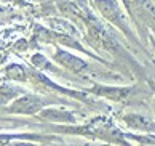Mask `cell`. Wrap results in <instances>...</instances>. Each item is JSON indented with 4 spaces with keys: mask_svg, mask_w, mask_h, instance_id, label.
Listing matches in <instances>:
<instances>
[{
    "mask_svg": "<svg viewBox=\"0 0 155 146\" xmlns=\"http://www.w3.org/2000/svg\"><path fill=\"white\" fill-rule=\"evenodd\" d=\"M66 132L80 133V135H87V137H91V138H99V140H104V141H109V143H118V144L128 146V143L125 141L123 133L106 117L93 119L91 122H88L87 125L72 128V130H66Z\"/></svg>",
    "mask_w": 155,
    "mask_h": 146,
    "instance_id": "cell-1",
    "label": "cell"
},
{
    "mask_svg": "<svg viewBox=\"0 0 155 146\" xmlns=\"http://www.w3.org/2000/svg\"><path fill=\"white\" fill-rule=\"evenodd\" d=\"M45 104H47L45 98H40L37 95H24L19 100H16L7 111L8 113H18V114H35Z\"/></svg>",
    "mask_w": 155,
    "mask_h": 146,
    "instance_id": "cell-2",
    "label": "cell"
},
{
    "mask_svg": "<svg viewBox=\"0 0 155 146\" xmlns=\"http://www.w3.org/2000/svg\"><path fill=\"white\" fill-rule=\"evenodd\" d=\"M54 60L58 61L59 64H62L64 68L71 69L72 72H82L83 69H87V63L80 58L71 55L69 51H58L54 55Z\"/></svg>",
    "mask_w": 155,
    "mask_h": 146,
    "instance_id": "cell-3",
    "label": "cell"
},
{
    "mask_svg": "<svg viewBox=\"0 0 155 146\" xmlns=\"http://www.w3.org/2000/svg\"><path fill=\"white\" fill-rule=\"evenodd\" d=\"M94 3H96V7L99 8V11L106 16L109 21L117 23V24H120V27L123 29L122 18H120V11H118V8H117V5H115L114 0H94Z\"/></svg>",
    "mask_w": 155,
    "mask_h": 146,
    "instance_id": "cell-4",
    "label": "cell"
},
{
    "mask_svg": "<svg viewBox=\"0 0 155 146\" xmlns=\"http://www.w3.org/2000/svg\"><path fill=\"white\" fill-rule=\"evenodd\" d=\"M93 92L97 93V95L110 98V100L123 101V100H126V96H128L133 90H131V89H109V87H97L96 85L93 89Z\"/></svg>",
    "mask_w": 155,
    "mask_h": 146,
    "instance_id": "cell-5",
    "label": "cell"
},
{
    "mask_svg": "<svg viewBox=\"0 0 155 146\" xmlns=\"http://www.w3.org/2000/svg\"><path fill=\"white\" fill-rule=\"evenodd\" d=\"M125 122L128 124L131 128H136V130H153V122L152 119L146 117V116H139V114H133V116H125Z\"/></svg>",
    "mask_w": 155,
    "mask_h": 146,
    "instance_id": "cell-6",
    "label": "cell"
},
{
    "mask_svg": "<svg viewBox=\"0 0 155 146\" xmlns=\"http://www.w3.org/2000/svg\"><path fill=\"white\" fill-rule=\"evenodd\" d=\"M42 117L47 120H54V122H74L72 113L59 111V109H45L42 111Z\"/></svg>",
    "mask_w": 155,
    "mask_h": 146,
    "instance_id": "cell-7",
    "label": "cell"
},
{
    "mask_svg": "<svg viewBox=\"0 0 155 146\" xmlns=\"http://www.w3.org/2000/svg\"><path fill=\"white\" fill-rule=\"evenodd\" d=\"M7 75H8V79H13V80H26V71L19 64H11V66H8Z\"/></svg>",
    "mask_w": 155,
    "mask_h": 146,
    "instance_id": "cell-8",
    "label": "cell"
},
{
    "mask_svg": "<svg viewBox=\"0 0 155 146\" xmlns=\"http://www.w3.org/2000/svg\"><path fill=\"white\" fill-rule=\"evenodd\" d=\"M19 93H21V90L16 89V87L3 85L2 89H0V104H2V103H7L8 100L15 98L16 95H19Z\"/></svg>",
    "mask_w": 155,
    "mask_h": 146,
    "instance_id": "cell-9",
    "label": "cell"
}]
</instances>
